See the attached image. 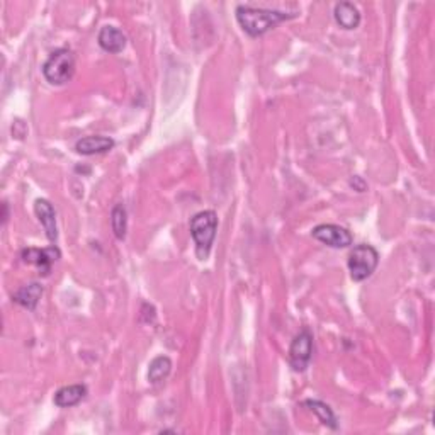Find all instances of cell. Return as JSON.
Wrapping results in <instances>:
<instances>
[{
  "instance_id": "8992f818",
  "label": "cell",
  "mask_w": 435,
  "mask_h": 435,
  "mask_svg": "<svg viewBox=\"0 0 435 435\" xmlns=\"http://www.w3.org/2000/svg\"><path fill=\"white\" fill-rule=\"evenodd\" d=\"M61 252L58 247H48V248H24L21 252V258L23 262L31 263V266H36L39 274L41 276H50L53 263L60 261Z\"/></svg>"
},
{
  "instance_id": "2e32d148",
  "label": "cell",
  "mask_w": 435,
  "mask_h": 435,
  "mask_svg": "<svg viewBox=\"0 0 435 435\" xmlns=\"http://www.w3.org/2000/svg\"><path fill=\"white\" fill-rule=\"evenodd\" d=\"M111 226L114 236L117 240L126 239V231H128V213L122 204H116L111 211Z\"/></svg>"
},
{
  "instance_id": "277c9868",
  "label": "cell",
  "mask_w": 435,
  "mask_h": 435,
  "mask_svg": "<svg viewBox=\"0 0 435 435\" xmlns=\"http://www.w3.org/2000/svg\"><path fill=\"white\" fill-rule=\"evenodd\" d=\"M377 263H379V253L372 245L367 243L354 247L352 252L349 253V261H347L350 278L355 283H362V281L371 278Z\"/></svg>"
},
{
  "instance_id": "ac0fdd59",
  "label": "cell",
  "mask_w": 435,
  "mask_h": 435,
  "mask_svg": "<svg viewBox=\"0 0 435 435\" xmlns=\"http://www.w3.org/2000/svg\"><path fill=\"white\" fill-rule=\"evenodd\" d=\"M2 208H4V216H2V221L6 223V221H7V218H9V206H7V203H4Z\"/></svg>"
},
{
  "instance_id": "9a60e30c",
  "label": "cell",
  "mask_w": 435,
  "mask_h": 435,
  "mask_svg": "<svg viewBox=\"0 0 435 435\" xmlns=\"http://www.w3.org/2000/svg\"><path fill=\"white\" fill-rule=\"evenodd\" d=\"M170 371H172V360L167 355H158L152 360L150 367H148V381L153 384L160 383L170 374Z\"/></svg>"
},
{
  "instance_id": "5b68a950",
  "label": "cell",
  "mask_w": 435,
  "mask_h": 435,
  "mask_svg": "<svg viewBox=\"0 0 435 435\" xmlns=\"http://www.w3.org/2000/svg\"><path fill=\"white\" fill-rule=\"evenodd\" d=\"M313 355V335L310 330H301L289 347V362L296 372H305Z\"/></svg>"
},
{
  "instance_id": "6da1fadb",
  "label": "cell",
  "mask_w": 435,
  "mask_h": 435,
  "mask_svg": "<svg viewBox=\"0 0 435 435\" xmlns=\"http://www.w3.org/2000/svg\"><path fill=\"white\" fill-rule=\"evenodd\" d=\"M293 17H296V14H288V12L276 11V9H257L250 6L236 7V21L240 28L252 38L262 36L267 31L274 29L278 24L293 19Z\"/></svg>"
},
{
  "instance_id": "ba28073f",
  "label": "cell",
  "mask_w": 435,
  "mask_h": 435,
  "mask_svg": "<svg viewBox=\"0 0 435 435\" xmlns=\"http://www.w3.org/2000/svg\"><path fill=\"white\" fill-rule=\"evenodd\" d=\"M34 213L45 228L46 236L50 241H56L58 239V226H56V211L53 204L46 199H36L34 201Z\"/></svg>"
},
{
  "instance_id": "9c48e42d",
  "label": "cell",
  "mask_w": 435,
  "mask_h": 435,
  "mask_svg": "<svg viewBox=\"0 0 435 435\" xmlns=\"http://www.w3.org/2000/svg\"><path fill=\"white\" fill-rule=\"evenodd\" d=\"M99 46L103 48L104 51L112 53V55H116V53H121L126 48V36L125 33H122L121 29H117L116 26H103L99 31V36H98Z\"/></svg>"
},
{
  "instance_id": "7a4b0ae2",
  "label": "cell",
  "mask_w": 435,
  "mask_h": 435,
  "mask_svg": "<svg viewBox=\"0 0 435 435\" xmlns=\"http://www.w3.org/2000/svg\"><path fill=\"white\" fill-rule=\"evenodd\" d=\"M218 214L213 209L201 211L191 219V236L196 243V253L201 261L208 258L213 241L216 239Z\"/></svg>"
},
{
  "instance_id": "7c38bea8",
  "label": "cell",
  "mask_w": 435,
  "mask_h": 435,
  "mask_svg": "<svg viewBox=\"0 0 435 435\" xmlns=\"http://www.w3.org/2000/svg\"><path fill=\"white\" fill-rule=\"evenodd\" d=\"M85 397H87L85 384H70L56 391L53 402H55V405L60 408H70L78 405Z\"/></svg>"
},
{
  "instance_id": "5bb4252c",
  "label": "cell",
  "mask_w": 435,
  "mask_h": 435,
  "mask_svg": "<svg viewBox=\"0 0 435 435\" xmlns=\"http://www.w3.org/2000/svg\"><path fill=\"white\" fill-rule=\"evenodd\" d=\"M303 405L308 407V410L310 412H313L323 425H327V427H330L333 430L338 427L335 413L332 412V408L328 407L327 403L318 402V399H306V402H303Z\"/></svg>"
},
{
  "instance_id": "3957f363",
  "label": "cell",
  "mask_w": 435,
  "mask_h": 435,
  "mask_svg": "<svg viewBox=\"0 0 435 435\" xmlns=\"http://www.w3.org/2000/svg\"><path fill=\"white\" fill-rule=\"evenodd\" d=\"M43 75L53 85H63L75 73V56L67 48L53 51L43 65Z\"/></svg>"
},
{
  "instance_id": "8fae6325",
  "label": "cell",
  "mask_w": 435,
  "mask_h": 435,
  "mask_svg": "<svg viewBox=\"0 0 435 435\" xmlns=\"http://www.w3.org/2000/svg\"><path fill=\"white\" fill-rule=\"evenodd\" d=\"M43 296V285L39 283H29L24 284L23 288H19L17 291L12 294V301L17 303L19 306L26 308V310L34 311L36 310L39 300Z\"/></svg>"
},
{
  "instance_id": "52a82bcc",
  "label": "cell",
  "mask_w": 435,
  "mask_h": 435,
  "mask_svg": "<svg viewBox=\"0 0 435 435\" xmlns=\"http://www.w3.org/2000/svg\"><path fill=\"white\" fill-rule=\"evenodd\" d=\"M313 239L332 248H345L352 245V233L338 225H318L311 231Z\"/></svg>"
},
{
  "instance_id": "e0dca14e",
  "label": "cell",
  "mask_w": 435,
  "mask_h": 435,
  "mask_svg": "<svg viewBox=\"0 0 435 435\" xmlns=\"http://www.w3.org/2000/svg\"><path fill=\"white\" fill-rule=\"evenodd\" d=\"M350 186H352L357 192H364V191H366V189H367V184L364 182V180L360 179L359 175H355V177L350 179Z\"/></svg>"
},
{
  "instance_id": "30bf717a",
  "label": "cell",
  "mask_w": 435,
  "mask_h": 435,
  "mask_svg": "<svg viewBox=\"0 0 435 435\" xmlns=\"http://www.w3.org/2000/svg\"><path fill=\"white\" fill-rule=\"evenodd\" d=\"M114 148V140L109 136H85V138L78 140L75 143V150L80 155H100Z\"/></svg>"
},
{
  "instance_id": "4fadbf2b",
  "label": "cell",
  "mask_w": 435,
  "mask_h": 435,
  "mask_svg": "<svg viewBox=\"0 0 435 435\" xmlns=\"http://www.w3.org/2000/svg\"><path fill=\"white\" fill-rule=\"evenodd\" d=\"M337 24L344 29H355L360 24V12L359 9L350 2H340L335 6L333 11Z\"/></svg>"
}]
</instances>
